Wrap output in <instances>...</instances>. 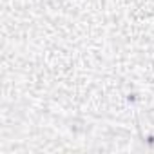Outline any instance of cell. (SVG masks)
<instances>
[{
  "label": "cell",
  "instance_id": "6da1fadb",
  "mask_svg": "<svg viewBox=\"0 0 154 154\" xmlns=\"http://www.w3.org/2000/svg\"><path fill=\"white\" fill-rule=\"evenodd\" d=\"M147 141H150V143H154V136H149V140Z\"/></svg>",
  "mask_w": 154,
  "mask_h": 154
}]
</instances>
